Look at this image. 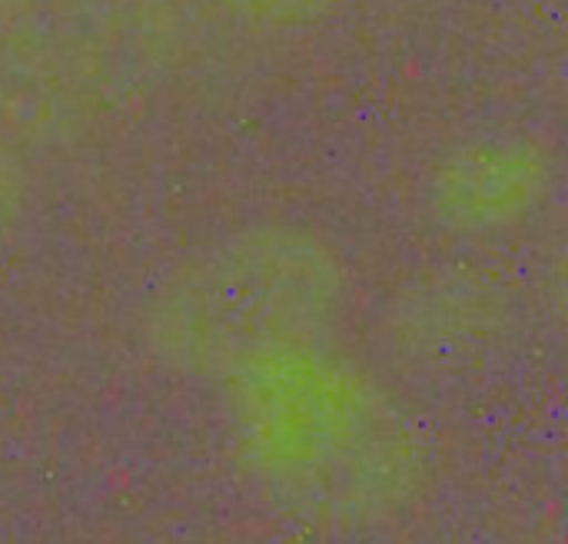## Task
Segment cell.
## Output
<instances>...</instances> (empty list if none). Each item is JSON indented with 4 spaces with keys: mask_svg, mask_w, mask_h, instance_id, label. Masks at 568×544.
Segmentation results:
<instances>
[{
    "mask_svg": "<svg viewBox=\"0 0 568 544\" xmlns=\"http://www.w3.org/2000/svg\"><path fill=\"white\" fill-rule=\"evenodd\" d=\"M349 306L343 259L313 233L263 223L186 259L160 289L150 342L163 362L203 379L326 342Z\"/></svg>",
    "mask_w": 568,
    "mask_h": 544,
    "instance_id": "obj_2",
    "label": "cell"
},
{
    "mask_svg": "<svg viewBox=\"0 0 568 544\" xmlns=\"http://www.w3.org/2000/svg\"><path fill=\"white\" fill-rule=\"evenodd\" d=\"M213 3L240 23L283 30V27H306L313 20H323L343 0H213Z\"/></svg>",
    "mask_w": 568,
    "mask_h": 544,
    "instance_id": "obj_4",
    "label": "cell"
},
{
    "mask_svg": "<svg viewBox=\"0 0 568 544\" xmlns=\"http://www.w3.org/2000/svg\"><path fill=\"white\" fill-rule=\"evenodd\" d=\"M17 199V173L7 160V153L0 150V223L10 216V203Z\"/></svg>",
    "mask_w": 568,
    "mask_h": 544,
    "instance_id": "obj_5",
    "label": "cell"
},
{
    "mask_svg": "<svg viewBox=\"0 0 568 544\" xmlns=\"http://www.w3.org/2000/svg\"><path fill=\"white\" fill-rule=\"evenodd\" d=\"M250 472L280 505L323 522L393 512L419 472L396 402L326 342L263 356L223 379Z\"/></svg>",
    "mask_w": 568,
    "mask_h": 544,
    "instance_id": "obj_1",
    "label": "cell"
},
{
    "mask_svg": "<svg viewBox=\"0 0 568 544\" xmlns=\"http://www.w3.org/2000/svg\"><path fill=\"white\" fill-rule=\"evenodd\" d=\"M546 179L542 153L529 143H479L443 173V203L459 226H503L529 209Z\"/></svg>",
    "mask_w": 568,
    "mask_h": 544,
    "instance_id": "obj_3",
    "label": "cell"
}]
</instances>
